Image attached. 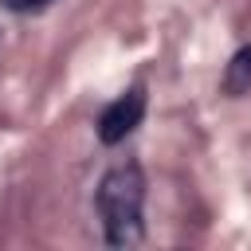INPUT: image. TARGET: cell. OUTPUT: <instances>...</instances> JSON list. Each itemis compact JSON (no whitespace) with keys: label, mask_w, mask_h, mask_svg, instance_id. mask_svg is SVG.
Returning a JSON list of instances; mask_svg holds the SVG:
<instances>
[{"label":"cell","mask_w":251,"mask_h":251,"mask_svg":"<svg viewBox=\"0 0 251 251\" xmlns=\"http://www.w3.org/2000/svg\"><path fill=\"white\" fill-rule=\"evenodd\" d=\"M8 12H35V8H47L51 0H0Z\"/></svg>","instance_id":"obj_4"},{"label":"cell","mask_w":251,"mask_h":251,"mask_svg":"<svg viewBox=\"0 0 251 251\" xmlns=\"http://www.w3.org/2000/svg\"><path fill=\"white\" fill-rule=\"evenodd\" d=\"M145 86L137 82V86H129L126 94H118L114 102H106L102 106V114H98V122H94V129H98V141L102 145H122L137 126H141V118H145Z\"/></svg>","instance_id":"obj_2"},{"label":"cell","mask_w":251,"mask_h":251,"mask_svg":"<svg viewBox=\"0 0 251 251\" xmlns=\"http://www.w3.org/2000/svg\"><path fill=\"white\" fill-rule=\"evenodd\" d=\"M94 208L102 220V239L114 251L137 247L145 239V173L137 161H118L102 173L94 188Z\"/></svg>","instance_id":"obj_1"},{"label":"cell","mask_w":251,"mask_h":251,"mask_svg":"<svg viewBox=\"0 0 251 251\" xmlns=\"http://www.w3.org/2000/svg\"><path fill=\"white\" fill-rule=\"evenodd\" d=\"M220 86H224V94H231V98H239V94L251 90V43H243V47L227 59Z\"/></svg>","instance_id":"obj_3"}]
</instances>
